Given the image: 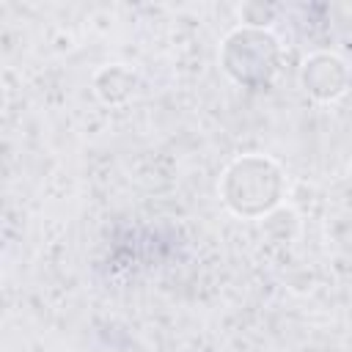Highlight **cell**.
Segmentation results:
<instances>
[{"instance_id": "6da1fadb", "label": "cell", "mask_w": 352, "mask_h": 352, "mask_svg": "<svg viewBox=\"0 0 352 352\" xmlns=\"http://www.w3.org/2000/svg\"><path fill=\"white\" fill-rule=\"evenodd\" d=\"M270 162L264 160H239L234 162V168L226 173V204L234 209V212H245V214H253V212H261V209H270L275 204V198L264 195L261 190H256V184H267V182H275V176L267 179L264 168Z\"/></svg>"}]
</instances>
